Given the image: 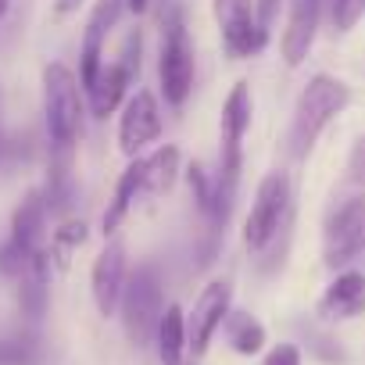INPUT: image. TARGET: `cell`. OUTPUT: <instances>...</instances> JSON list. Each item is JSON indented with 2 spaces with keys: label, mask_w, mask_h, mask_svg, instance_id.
<instances>
[{
  "label": "cell",
  "mask_w": 365,
  "mask_h": 365,
  "mask_svg": "<svg viewBox=\"0 0 365 365\" xmlns=\"http://www.w3.org/2000/svg\"><path fill=\"white\" fill-rule=\"evenodd\" d=\"M290 222H294V187L287 172H269L258 190H255V205L247 212L244 222V244L251 255H258L262 269L272 272L276 269V247L279 237H290ZM287 251V247H279Z\"/></svg>",
  "instance_id": "6da1fadb"
},
{
  "label": "cell",
  "mask_w": 365,
  "mask_h": 365,
  "mask_svg": "<svg viewBox=\"0 0 365 365\" xmlns=\"http://www.w3.org/2000/svg\"><path fill=\"white\" fill-rule=\"evenodd\" d=\"M351 104V86L329 72H319L304 83L297 104H294V118L287 129V150L290 158L304 161L312 154V147L319 143L322 129Z\"/></svg>",
  "instance_id": "7a4b0ae2"
},
{
  "label": "cell",
  "mask_w": 365,
  "mask_h": 365,
  "mask_svg": "<svg viewBox=\"0 0 365 365\" xmlns=\"http://www.w3.org/2000/svg\"><path fill=\"white\" fill-rule=\"evenodd\" d=\"M43 129L51 154L72 158L83 133V83L79 72L61 61H51L43 68Z\"/></svg>",
  "instance_id": "3957f363"
},
{
  "label": "cell",
  "mask_w": 365,
  "mask_h": 365,
  "mask_svg": "<svg viewBox=\"0 0 365 365\" xmlns=\"http://www.w3.org/2000/svg\"><path fill=\"white\" fill-rule=\"evenodd\" d=\"M251 115H255V101H251V86L240 79L230 97L222 101V118H219V194L226 212H233L237 201V182H240V165H244V136L251 129Z\"/></svg>",
  "instance_id": "277c9868"
},
{
  "label": "cell",
  "mask_w": 365,
  "mask_h": 365,
  "mask_svg": "<svg viewBox=\"0 0 365 365\" xmlns=\"http://www.w3.org/2000/svg\"><path fill=\"white\" fill-rule=\"evenodd\" d=\"M47 219H51V208H47L43 190H29L11 212L8 240L0 244V276L19 279L29 269V262L47 247Z\"/></svg>",
  "instance_id": "5b68a950"
},
{
  "label": "cell",
  "mask_w": 365,
  "mask_h": 365,
  "mask_svg": "<svg viewBox=\"0 0 365 365\" xmlns=\"http://www.w3.org/2000/svg\"><path fill=\"white\" fill-rule=\"evenodd\" d=\"M118 312H122V326H125L129 344H136V347L154 344L158 322H161V315H165L161 276H158L154 265H136V269L125 276Z\"/></svg>",
  "instance_id": "8992f818"
},
{
  "label": "cell",
  "mask_w": 365,
  "mask_h": 365,
  "mask_svg": "<svg viewBox=\"0 0 365 365\" xmlns=\"http://www.w3.org/2000/svg\"><path fill=\"white\" fill-rule=\"evenodd\" d=\"M158 79L168 104H182L194 90V43L182 22V11L172 4L161 15V58H158Z\"/></svg>",
  "instance_id": "52a82bcc"
},
{
  "label": "cell",
  "mask_w": 365,
  "mask_h": 365,
  "mask_svg": "<svg viewBox=\"0 0 365 365\" xmlns=\"http://www.w3.org/2000/svg\"><path fill=\"white\" fill-rule=\"evenodd\" d=\"M365 255V190L344 201L322 230V262L326 269H347Z\"/></svg>",
  "instance_id": "ba28073f"
},
{
  "label": "cell",
  "mask_w": 365,
  "mask_h": 365,
  "mask_svg": "<svg viewBox=\"0 0 365 365\" xmlns=\"http://www.w3.org/2000/svg\"><path fill=\"white\" fill-rule=\"evenodd\" d=\"M212 11H215V22H219L222 51L233 61L255 58V54L265 51L269 33H262V26H258L255 0H212Z\"/></svg>",
  "instance_id": "9c48e42d"
},
{
  "label": "cell",
  "mask_w": 365,
  "mask_h": 365,
  "mask_svg": "<svg viewBox=\"0 0 365 365\" xmlns=\"http://www.w3.org/2000/svg\"><path fill=\"white\" fill-rule=\"evenodd\" d=\"M136 72H140V33H129V36L122 40L118 58H115L111 65H101L93 86L86 90L90 111H93L97 118H108V115L125 101V93H129Z\"/></svg>",
  "instance_id": "30bf717a"
},
{
  "label": "cell",
  "mask_w": 365,
  "mask_h": 365,
  "mask_svg": "<svg viewBox=\"0 0 365 365\" xmlns=\"http://www.w3.org/2000/svg\"><path fill=\"white\" fill-rule=\"evenodd\" d=\"M230 304H233V283H230V279H212V283L197 294V301H194V308H190V315H187V340H190L194 358H201V354L208 351L212 336L222 329L226 315L233 312Z\"/></svg>",
  "instance_id": "8fae6325"
},
{
  "label": "cell",
  "mask_w": 365,
  "mask_h": 365,
  "mask_svg": "<svg viewBox=\"0 0 365 365\" xmlns=\"http://www.w3.org/2000/svg\"><path fill=\"white\" fill-rule=\"evenodd\" d=\"M161 136V108L150 90H136L118 118V147L125 158H140Z\"/></svg>",
  "instance_id": "7c38bea8"
},
{
  "label": "cell",
  "mask_w": 365,
  "mask_h": 365,
  "mask_svg": "<svg viewBox=\"0 0 365 365\" xmlns=\"http://www.w3.org/2000/svg\"><path fill=\"white\" fill-rule=\"evenodd\" d=\"M125 11V0H97L90 19H86V29H83V51H79V83H83V93L93 86L101 65H104V43L111 36V29L118 26Z\"/></svg>",
  "instance_id": "4fadbf2b"
},
{
  "label": "cell",
  "mask_w": 365,
  "mask_h": 365,
  "mask_svg": "<svg viewBox=\"0 0 365 365\" xmlns=\"http://www.w3.org/2000/svg\"><path fill=\"white\" fill-rule=\"evenodd\" d=\"M125 244L122 240H111L97 262H93V272H90V290H93V304L97 312L108 319L118 312V301H122V287H125Z\"/></svg>",
  "instance_id": "5bb4252c"
},
{
  "label": "cell",
  "mask_w": 365,
  "mask_h": 365,
  "mask_svg": "<svg viewBox=\"0 0 365 365\" xmlns=\"http://www.w3.org/2000/svg\"><path fill=\"white\" fill-rule=\"evenodd\" d=\"M319 19H322V0H290V19H287V29L279 40L283 61L290 68L304 65V58L315 43V33H319Z\"/></svg>",
  "instance_id": "9a60e30c"
},
{
  "label": "cell",
  "mask_w": 365,
  "mask_h": 365,
  "mask_svg": "<svg viewBox=\"0 0 365 365\" xmlns=\"http://www.w3.org/2000/svg\"><path fill=\"white\" fill-rule=\"evenodd\" d=\"M319 315L326 322H347V319L365 315V272L340 269L336 279L319 297Z\"/></svg>",
  "instance_id": "2e32d148"
},
{
  "label": "cell",
  "mask_w": 365,
  "mask_h": 365,
  "mask_svg": "<svg viewBox=\"0 0 365 365\" xmlns=\"http://www.w3.org/2000/svg\"><path fill=\"white\" fill-rule=\"evenodd\" d=\"M51 272H54V265H51V258H47V247L29 262V269L15 279L19 283V308H22V315L26 319H40L43 312H47V297H51Z\"/></svg>",
  "instance_id": "e0dca14e"
},
{
  "label": "cell",
  "mask_w": 365,
  "mask_h": 365,
  "mask_svg": "<svg viewBox=\"0 0 365 365\" xmlns=\"http://www.w3.org/2000/svg\"><path fill=\"white\" fill-rule=\"evenodd\" d=\"M136 197H143V158H133L129 168H125V172L118 175V182H115V194H111L108 212H104V219H101L104 237H115V233H118V226L125 222V215H129V208L136 205Z\"/></svg>",
  "instance_id": "ac0fdd59"
},
{
  "label": "cell",
  "mask_w": 365,
  "mask_h": 365,
  "mask_svg": "<svg viewBox=\"0 0 365 365\" xmlns=\"http://www.w3.org/2000/svg\"><path fill=\"white\" fill-rule=\"evenodd\" d=\"M154 344H158L161 365H187L182 358H187V351H190V340H187V315H182L179 304H165V315L158 322Z\"/></svg>",
  "instance_id": "d6986e66"
},
{
  "label": "cell",
  "mask_w": 365,
  "mask_h": 365,
  "mask_svg": "<svg viewBox=\"0 0 365 365\" xmlns=\"http://www.w3.org/2000/svg\"><path fill=\"white\" fill-rule=\"evenodd\" d=\"M179 175V147H158L154 154L143 158V197L168 194Z\"/></svg>",
  "instance_id": "ffe728a7"
},
{
  "label": "cell",
  "mask_w": 365,
  "mask_h": 365,
  "mask_svg": "<svg viewBox=\"0 0 365 365\" xmlns=\"http://www.w3.org/2000/svg\"><path fill=\"white\" fill-rule=\"evenodd\" d=\"M222 333H226V344L237 351V354H258L265 347V326L251 315V312H230L226 322H222Z\"/></svg>",
  "instance_id": "44dd1931"
},
{
  "label": "cell",
  "mask_w": 365,
  "mask_h": 365,
  "mask_svg": "<svg viewBox=\"0 0 365 365\" xmlns=\"http://www.w3.org/2000/svg\"><path fill=\"white\" fill-rule=\"evenodd\" d=\"M86 222L83 219H65L54 233H51V244H47V258H51V265L54 269H65L68 265V258L86 244Z\"/></svg>",
  "instance_id": "7402d4cb"
},
{
  "label": "cell",
  "mask_w": 365,
  "mask_h": 365,
  "mask_svg": "<svg viewBox=\"0 0 365 365\" xmlns=\"http://www.w3.org/2000/svg\"><path fill=\"white\" fill-rule=\"evenodd\" d=\"M0 365H43L36 336H0Z\"/></svg>",
  "instance_id": "603a6c76"
},
{
  "label": "cell",
  "mask_w": 365,
  "mask_h": 365,
  "mask_svg": "<svg viewBox=\"0 0 365 365\" xmlns=\"http://www.w3.org/2000/svg\"><path fill=\"white\" fill-rule=\"evenodd\" d=\"M361 15H365V0H333V8H329L336 33H351L361 22Z\"/></svg>",
  "instance_id": "cb8c5ba5"
},
{
  "label": "cell",
  "mask_w": 365,
  "mask_h": 365,
  "mask_svg": "<svg viewBox=\"0 0 365 365\" xmlns=\"http://www.w3.org/2000/svg\"><path fill=\"white\" fill-rule=\"evenodd\" d=\"M347 179L365 187V136L351 147V158H347Z\"/></svg>",
  "instance_id": "d4e9b609"
},
{
  "label": "cell",
  "mask_w": 365,
  "mask_h": 365,
  "mask_svg": "<svg viewBox=\"0 0 365 365\" xmlns=\"http://www.w3.org/2000/svg\"><path fill=\"white\" fill-rule=\"evenodd\" d=\"M262 365H304V361H301V351H297L294 344H276V347L265 354Z\"/></svg>",
  "instance_id": "484cf974"
},
{
  "label": "cell",
  "mask_w": 365,
  "mask_h": 365,
  "mask_svg": "<svg viewBox=\"0 0 365 365\" xmlns=\"http://www.w3.org/2000/svg\"><path fill=\"white\" fill-rule=\"evenodd\" d=\"M279 4H283V0H255V11H258V26H262V33H272L276 15H279Z\"/></svg>",
  "instance_id": "4316f807"
},
{
  "label": "cell",
  "mask_w": 365,
  "mask_h": 365,
  "mask_svg": "<svg viewBox=\"0 0 365 365\" xmlns=\"http://www.w3.org/2000/svg\"><path fill=\"white\" fill-rule=\"evenodd\" d=\"M79 4H83V0H54V15H58V19H65V15L79 11Z\"/></svg>",
  "instance_id": "83f0119b"
},
{
  "label": "cell",
  "mask_w": 365,
  "mask_h": 365,
  "mask_svg": "<svg viewBox=\"0 0 365 365\" xmlns=\"http://www.w3.org/2000/svg\"><path fill=\"white\" fill-rule=\"evenodd\" d=\"M4 147H8V140H4V90H0V158H4Z\"/></svg>",
  "instance_id": "f1b7e54d"
},
{
  "label": "cell",
  "mask_w": 365,
  "mask_h": 365,
  "mask_svg": "<svg viewBox=\"0 0 365 365\" xmlns=\"http://www.w3.org/2000/svg\"><path fill=\"white\" fill-rule=\"evenodd\" d=\"M147 4H150V0H125L129 11H147Z\"/></svg>",
  "instance_id": "f546056e"
},
{
  "label": "cell",
  "mask_w": 365,
  "mask_h": 365,
  "mask_svg": "<svg viewBox=\"0 0 365 365\" xmlns=\"http://www.w3.org/2000/svg\"><path fill=\"white\" fill-rule=\"evenodd\" d=\"M8 11H11V0H0V22L8 19Z\"/></svg>",
  "instance_id": "4dcf8cb0"
}]
</instances>
